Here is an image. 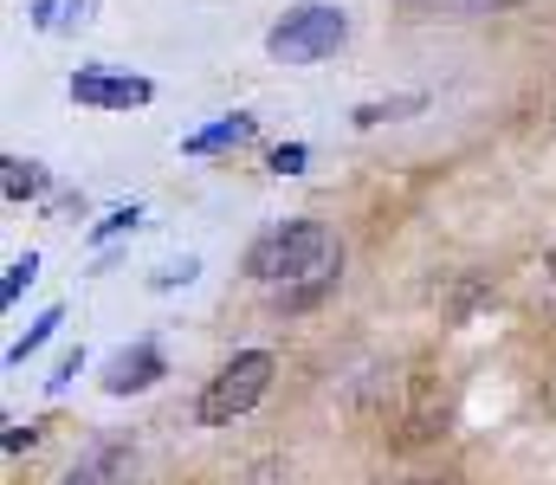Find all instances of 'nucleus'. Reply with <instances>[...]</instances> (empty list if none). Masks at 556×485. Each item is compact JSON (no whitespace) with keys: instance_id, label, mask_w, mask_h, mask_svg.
I'll return each mask as SVG.
<instances>
[{"instance_id":"f257e3e1","label":"nucleus","mask_w":556,"mask_h":485,"mask_svg":"<svg viewBox=\"0 0 556 485\" xmlns=\"http://www.w3.org/2000/svg\"><path fill=\"white\" fill-rule=\"evenodd\" d=\"M247 272H253L266 292H278L291 311H304V305H317V298L337 285V272H343V246H337L324 227L291 220V227L266 233V240L247 253Z\"/></svg>"},{"instance_id":"f03ea898","label":"nucleus","mask_w":556,"mask_h":485,"mask_svg":"<svg viewBox=\"0 0 556 485\" xmlns=\"http://www.w3.org/2000/svg\"><path fill=\"white\" fill-rule=\"evenodd\" d=\"M343 33H350L343 13L311 0V7H291L273 33H266V52H273L278 65H311V59H330L343 46Z\"/></svg>"},{"instance_id":"7ed1b4c3","label":"nucleus","mask_w":556,"mask_h":485,"mask_svg":"<svg viewBox=\"0 0 556 485\" xmlns=\"http://www.w3.org/2000/svg\"><path fill=\"white\" fill-rule=\"evenodd\" d=\"M266 388H273V356H266V349H247V356H233V362L207 382L201 421H207V427H227V421H240L247 408H260Z\"/></svg>"},{"instance_id":"20e7f679","label":"nucleus","mask_w":556,"mask_h":485,"mask_svg":"<svg viewBox=\"0 0 556 485\" xmlns=\"http://www.w3.org/2000/svg\"><path fill=\"white\" fill-rule=\"evenodd\" d=\"M72 98H78V104H91V111H137V104H149V78L85 65V72L72 78Z\"/></svg>"},{"instance_id":"39448f33","label":"nucleus","mask_w":556,"mask_h":485,"mask_svg":"<svg viewBox=\"0 0 556 485\" xmlns=\"http://www.w3.org/2000/svg\"><path fill=\"white\" fill-rule=\"evenodd\" d=\"M149 382H162V356H155L149 343L117 349L111 369H104V388H111V395H137V388H149Z\"/></svg>"},{"instance_id":"423d86ee","label":"nucleus","mask_w":556,"mask_h":485,"mask_svg":"<svg viewBox=\"0 0 556 485\" xmlns=\"http://www.w3.org/2000/svg\"><path fill=\"white\" fill-rule=\"evenodd\" d=\"M247 137H253V117H220L214 130L188 137L181 150H188V156H214V150H227V143H247Z\"/></svg>"},{"instance_id":"0eeeda50","label":"nucleus","mask_w":556,"mask_h":485,"mask_svg":"<svg viewBox=\"0 0 556 485\" xmlns=\"http://www.w3.org/2000/svg\"><path fill=\"white\" fill-rule=\"evenodd\" d=\"M0 175H7V201H26V194H39V188H46V168H39V162L7 156V168H0Z\"/></svg>"},{"instance_id":"6e6552de","label":"nucleus","mask_w":556,"mask_h":485,"mask_svg":"<svg viewBox=\"0 0 556 485\" xmlns=\"http://www.w3.org/2000/svg\"><path fill=\"white\" fill-rule=\"evenodd\" d=\"M33 272H39V259H33V253H26V259H13V266H7V279H0V305H13V298L33 285Z\"/></svg>"},{"instance_id":"1a4fd4ad","label":"nucleus","mask_w":556,"mask_h":485,"mask_svg":"<svg viewBox=\"0 0 556 485\" xmlns=\"http://www.w3.org/2000/svg\"><path fill=\"white\" fill-rule=\"evenodd\" d=\"M52 330H59V311H46V318L33 323V330H26V336H20V343L7 349V362H26V356H33V349H39V343H46Z\"/></svg>"},{"instance_id":"9d476101","label":"nucleus","mask_w":556,"mask_h":485,"mask_svg":"<svg viewBox=\"0 0 556 485\" xmlns=\"http://www.w3.org/2000/svg\"><path fill=\"white\" fill-rule=\"evenodd\" d=\"M137 227V207H124V214H111L104 227H98V240H117V233H130Z\"/></svg>"},{"instance_id":"9b49d317","label":"nucleus","mask_w":556,"mask_h":485,"mask_svg":"<svg viewBox=\"0 0 556 485\" xmlns=\"http://www.w3.org/2000/svg\"><path fill=\"white\" fill-rule=\"evenodd\" d=\"M188 279H194V259H181V266H162V272H155V285H188Z\"/></svg>"},{"instance_id":"f8f14e48","label":"nucleus","mask_w":556,"mask_h":485,"mask_svg":"<svg viewBox=\"0 0 556 485\" xmlns=\"http://www.w3.org/2000/svg\"><path fill=\"white\" fill-rule=\"evenodd\" d=\"M0 447H7V454H26V447H33V427H7V441H0Z\"/></svg>"},{"instance_id":"ddd939ff","label":"nucleus","mask_w":556,"mask_h":485,"mask_svg":"<svg viewBox=\"0 0 556 485\" xmlns=\"http://www.w3.org/2000/svg\"><path fill=\"white\" fill-rule=\"evenodd\" d=\"M273 168H278V175H298V168H304V150H278Z\"/></svg>"},{"instance_id":"4468645a","label":"nucleus","mask_w":556,"mask_h":485,"mask_svg":"<svg viewBox=\"0 0 556 485\" xmlns=\"http://www.w3.org/2000/svg\"><path fill=\"white\" fill-rule=\"evenodd\" d=\"M85 13H91V0H65V20L59 26H85Z\"/></svg>"},{"instance_id":"2eb2a0df","label":"nucleus","mask_w":556,"mask_h":485,"mask_svg":"<svg viewBox=\"0 0 556 485\" xmlns=\"http://www.w3.org/2000/svg\"><path fill=\"white\" fill-rule=\"evenodd\" d=\"M52 7H59V0H33V20H52Z\"/></svg>"},{"instance_id":"dca6fc26","label":"nucleus","mask_w":556,"mask_h":485,"mask_svg":"<svg viewBox=\"0 0 556 485\" xmlns=\"http://www.w3.org/2000/svg\"><path fill=\"white\" fill-rule=\"evenodd\" d=\"M415 485H440V480H415Z\"/></svg>"},{"instance_id":"f3484780","label":"nucleus","mask_w":556,"mask_h":485,"mask_svg":"<svg viewBox=\"0 0 556 485\" xmlns=\"http://www.w3.org/2000/svg\"><path fill=\"white\" fill-rule=\"evenodd\" d=\"M551 272H556V253H551Z\"/></svg>"}]
</instances>
